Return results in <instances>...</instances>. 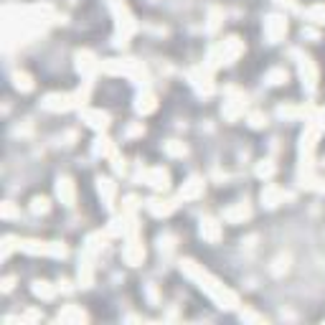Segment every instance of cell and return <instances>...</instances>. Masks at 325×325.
Instances as JSON below:
<instances>
[{
  "mask_svg": "<svg viewBox=\"0 0 325 325\" xmlns=\"http://www.w3.org/2000/svg\"><path fill=\"white\" fill-rule=\"evenodd\" d=\"M33 292H36V295H41V298H46V300H49V298H54V290H51L46 282H36Z\"/></svg>",
  "mask_w": 325,
  "mask_h": 325,
  "instance_id": "10",
  "label": "cell"
},
{
  "mask_svg": "<svg viewBox=\"0 0 325 325\" xmlns=\"http://www.w3.org/2000/svg\"><path fill=\"white\" fill-rule=\"evenodd\" d=\"M3 216H5V218H13V216H16V209H13V203H10V201L3 206Z\"/></svg>",
  "mask_w": 325,
  "mask_h": 325,
  "instance_id": "15",
  "label": "cell"
},
{
  "mask_svg": "<svg viewBox=\"0 0 325 325\" xmlns=\"http://www.w3.org/2000/svg\"><path fill=\"white\" fill-rule=\"evenodd\" d=\"M168 153H170V155H186V145H181V142H170V145H168Z\"/></svg>",
  "mask_w": 325,
  "mask_h": 325,
  "instance_id": "13",
  "label": "cell"
},
{
  "mask_svg": "<svg viewBox=\"0 0 325 325\" xmlns=\"http://www.w3.org/2000/svg\"><path fill=\"white\" fill-rule=\"evenodd\" d=\"M13 79H16V86H18V89H23V92H28V89H33V84H31V77H28V74H16V77H13Z\"/></svg>",
  "mask_w": 325,
  "mask_h": 325,
  "instance_id": "8",
  "label": "cell"
},
{
  "mask_svg": "<svg viewBox=\"0 0 325 325\" xmlns=\"http://www.w3.org/2000/svg\"><path fill=\"white\" fill-rule=\"evenodd\" d=\"M201 234L206 236V239L216 242V239H218V224H216V221H211V218H206L203 226H201Z\"/></svg>",
  "mask_w": 325,
  "mask_h": 325,
  "instance_id": "7",
  "label": "cell"
},
{
  "mask_svg": "<svg viewBox=\"0 0 325 325\" xmlns=\"http://www.w3.org/2000/svg\"><path fill=\"white\" fill-rule=\"evenodd\" d=\"M246 216H249V209H246V206H239V209L226 211V218H229V221H239V218H246Z\"/></svg>",
  "mask_w": 325,
  "mask_h": 325,
  "instance_id": "9",
  "label": "cell"
},
{
  "mask_svg": "<svg viewBox=\"0 0 325 325\" xmlns=\"http://www.w3.org/2000/svg\"><path fill=\"white\" fill-rule=\"evenodd\" d=\"M84 120H86V125H92L97 130L107 127V114H102V112H84Z\"/></svg>",
  "mask_w": 325,
  "mask_h": 325,
  "instance_id": "6",
  "label": "cell"
},
{
  "mask_svg": "<svg viewBox=\"0 0 325 325\" xmlns=\"http://www.w3.org/2000/svg\"><path fill=\"white\" fill-rule=\"evenodd\" d=\"M285 33H287V21L279 18V16H272L267 21V36H270V41H279Z\"/></svg>",
  "mask_w": 325,
  "mask_h": 325,
  "instance_id": "2",
  "label": "cell"
},
{
  "mask_svg": "<svg viewBox=\"0 0 325 325\" xmlns=\"http://www.w3.org/2000/svg\"><path fill=\"white\" fill-rule=\"evenodd\" d=\"M56 193H58V198H61L66 206H71V203H74V186H71V181H69V178L58 181V186H56Z\"/></svg>",
  "mask_w": 325,
  "mask_h": 325,
  "instance_id": "3",
  "label": "cell"
},
{
  "mask_svg": "<svg viewBox=\"0 0 325 325\" xmlns=\"http://www.w3.org/2000/svg\"><path fill=\"white\" fill-rule=\"evenodd\" d=\"M201 190H203V183L198 181V178H190L186 186H183V190H181V196L183 198H196L198 193H201Z\"/></svg>",
  "mask_w": 325,
  "mask_h": 325,
  "instance_id": "5",
  "label": "cell"
},
{
  "mask_svg": "<svg viewBox=\"0 0 325 325\" xmlns=\"http://www.w3.org/2000/svg\"><path fill=\"white\" fill-rule=\"evenodd\" d=\"M270 79H272V84H282V81L287 79V74H285V71H272Z\"/></svg>",
  "mask_w": 325,
  "mask_h": 325,
  "instance_id": "14",
  "label": "cell"
},
{
  "mask_svg": "<svg viewBox=\"0 0 325 325\" xmlns=\"http://www.w3.org/2000/svg\"><path fill=\"white\" fill-rule=\"evenodd\" d=\"M31 209H33V214H46V211H49V201H46V198H33V206H31Z\"/></svg>",
  "mask_w": 325,
  "mask_h": 325,
  "instance_id": "11",
  "label": "cell"
},
{
  "mask_svg": "<svg viewBox=\"0 0 325 325\" xmlns=\"http://www.w3.org/2000/svg\"><path fill=\"white\" fill-rule=\"evenodd\" d=\"M147 183H150L153 188H165L168 186V173L165 170H162V168H155V170H150V173H147Z\"/></svg>",
  "mask_w": 325,
  "mask_h": 325,
  "instance_id": "4",
  "label": "cell"
},
{
  "mask_svg": "<svg viewBox=\"0 0 325 325\" xmlns=\"http://www.w3.org/2000/svg\"><path fill=\"white\" fill-rule=\"evenodd\" d=\"M137 109H140V112H150V109H155V99H153V97H145V99L140 97Z\"/></svg>",
  "mask_w": 325,
  "mask_h": 325,
  "instance_id": "12",
  "label": "cell"
},
{
  "mask_svg": "<svg viewBox=\"0 0 325 325\" xmlns=\"http://www.w3.org/2000/svg\"><path fill=\"white\" fill-rule=\"evenodd\" d=\"M77 102H74L71 94H49L46 99H43V107L51 109V112H58V109H69L74 107Z\"/></svg>",
  "mask_w": 325,
  "mask_h": 325,
  "instance_id": "1",
  "label": "cell"
}]
</instances>
